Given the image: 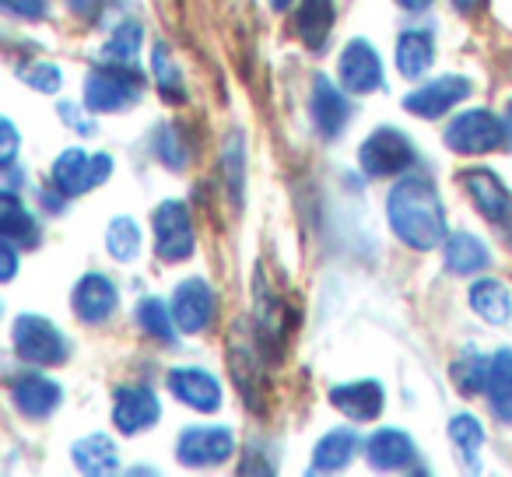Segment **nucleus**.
<instances>
[{
    "mask_svg": "<svg viewBox=\"0 0 512 477\" xmlns=\"http://www.w3.org/2000/svg\"><path fill=\"white\" fill-rule=\"evenodd\" d=\"M386 218L400 243L411 250H435L446 243V211L428 176H404L386 197Z\"/></svg>",
    "mask_w": 512,
    "mask_h": 477,
    "instance_id": "nucleus-1",
    "label": "nucleus"
},
{
    "mask_svg": "<svg viewBox=\"0 0 512 477\" xmlns=\"http://www.w3.org/2000/svg\"><path fill=\"white\" fill-rule=\"evenodd\" d=\"M144 74L134 64H102L92 67L85 78V106L95 113H120L141 102Z\"/></svg>",
    "mask_w": 512,
    "mask_h": 477,
    "instance_id": "nucleus-2",
    "label": "nucleus"
},
{
    "mask_svg": "<svg viewBox=\"0 0 512 477\" xmlns=\"http://www.w3.org/2000/svg\"><path fill=\"white\" fill-rule=\"evenodd\" d=\"M509 141L505 123L488 109H467L446 127V144L456 155H488V151L502 148Z\"/></svg>",
    "mask_w": 512,
    "mask_h": 477,
    "instance_id": "nucleus-3",
    "label": "nucleus"
},
{
    "mask_svg": "<svg viewBox=\"0 0 512 477\" xmlns=\"http://www.w3.org/2000/svg\"><path fill=\"white\" fill-rule=\"evenodd\" d=\"M15 351L32 365H60L67 362V341L57 327H53L46 316H36V313H25L15 320Z\"/></svg>",
    "mask_w": 512,
    "mask_h": 477,
    "instance_id": "nucleus-4",
    "label": "nucleus"
},
{
    "mask_svg": "<svg viewBox=\"0 0 512 477\" xmlns=\"http://www.w3.org/2000/svg\"><path fill=\"white\" fill-rule=\"evenodd\" d=\"M358 162L369 172L372 179H386V176H400L404 169H411L414 162V148L400 130L393 127H379L376 134H369L358 148Z\"/></svg>",
    "mask_w": 512,
    "mask_h": 477,
    "instance_id": "nucleus-5",
    "label": "nucleus"
},
{
    "mask_svg": "<svg viewBox=\"0 0 512 477\" xmlns=\"http://www.w3.org/2000/svg\"><path fill=\"white\" fill-rule=\"evenodd\" d=\"M197 250V239H193V221L179 200H165L155 211V253L165 264H179V260H190Z\"/></svg>",
    "mask_w": 512,
    "mask_h": 477,
    "instance_id": "nucleus-6",
    "label": "nucleus"
},
{
    "mask_svg": "<svg viewBox=\"0 0 512 477\" xmlns=\"http://www.w3.org/2000/svg\"><path fill=\"white\" fill-rule=\"evenodd\" d=\"M109 172H113V158L109 155H88L85 148H67L53 162V186L64 197H81L92 186H99Z\"/></svg>",
    "mask_w": 512,
    "mask_h": 477,
    "instance_id": "nucleus-7",
    "label": "nucleus"
},
{
    "mask_svg": "<svg viewBox=\"0 0 512 477\" xmlns=\"http://www.w3.org/2000/svg\"><path fill=\"white\" fill-rule=\"evenodd\" d=\"M235 453V435L225 425L186 428L176 442V456L183 467H218Z\"/></svg>",
    "mask_w": 512,
    "mask_h": 477,
    "instance_id": "nucleus-8",
    "label": "nucleus"
},
{
    "mask_svg": "<svg viewBox=\"0 0 512 477\" xmlns=\"http://www.w3.org/2000/svg\"><path fill=\"white\" fill-rule=\"evenodd\" d=\"M470 92H474L470 78H463V74H446V78H435V81H428V85L414 88L404 99V109L414 116H425V120H439V116H446L453 106H460Z\"/></svg>",
    "mask_w": 512,
    "mask_h": 477,
    "instance_id": "nucleus-9",
    "label": "nucleus"
},
{
    "mask_svg": "<svg viewBox=\"0 0 512 477\" xmlns=\"http://www.w3.org/2000/svg\"><path fill=\"white\" fill-rule=\"evenodd\" d=\"M337 74H341V85L351 95H369L383 85V60H379V53L365 39H351L341 50Z\"/></svg>",
    "mask_w": 512,
    "mask_h": 477,
    "instance_id": "nucleus-10",
    "label": "nucleus"
},
{
    "mask_svg": "<svg viewBox=\"0 0 512 477\" xmlns=\"http://www.w3.org/2000/svg\"><path fill=\"white\" fill-rule=\"evenodd\" d=\"M214 288L204 278H190L176 288L172 295V316H176V327L183 334H200V330L211 327L214 320Z\"/></svg>",
    "mask_w": 512,
    "mask_h": 477,
    "instance_id": "nucleus-11",
    "label": "nucleus"
},
{
    "mask_svg": "<svg viewBox=\"0 0 512 477\" xmlns=\"http://www.w3.org/2000/svg\"><path fill=\"white\" fill-rule=\"evenodd\" d=\"M158 414H162V407H158V397L148 386H120L113 393V425L123 435L148 432L158 421Z\"/></svg>",
    "mask_w": 512,
    "mask_h": 477,
    "instance_id": "nucleus-12",
    "label": "nucleus"
},
{
    "mask_svg": "<svg viewBox=\"0 0 512 477\" xmlns=\"http://www.w3.org/2000/svg\"><path fill=\"white\" fill-rule=\"evenodd\" d=\"M309 116H313V127L320 130L323 137H337L351 120V102L341 88L330 78L316 74L313 81V95H309Z\"/></svg>",
    "mask_w": 512,
    "mask_h": 477,
    "instance_id": "nucleus-13",
    "label": "nucleus"
},
{
    "mask_svg": "<svg viewBox=\"0 0 512 477\" xmlns=\"http://www.w3.org/2000/svg\"><path fill=\"white\" fill-rule=\"evenodd\" d=\"M365 460L376 470H418V449L400 428H379L365 439Z\"/></svg>",
    "mask_w": 512,
    "mask_h": 477,
    "instance_id": "nucleus-14",
    "label": "nucleus"
},
{
    "mask_svg": "<svg viewBox=\"0 0 512 477\" xmlns=\"http://www.w3.org/2000/svg\"><path fill=\"white\" fill-rule=\"evenodd\" d=\"M169 393L190 411H218L221 407V383L207 369H172Z\"/></svg>",
    "mask_w": 512,
    "mask_h": 477,
    "instance_id": "nucleus-15",
    "label": "nucleus"
},
{
    "mask_svg": "<svg viewBox=\"0 0 512 477\" xmlns=\"http://www.w3.org/2000/svg\"><path fill=\"white\" fill-rule=\"evenodd\" d=\"M64 400V390H60L53 379L36 376V372H25V376L11 379V404L25 414V418H50L53 411Z\"/></svg>",
    "mask_w": 512,
    "mask_h": 477,
    "instance_id": "nucleus-16",
    "label": "nucleus"
},
{
    "mask_svg": "<svg viewBox=\"0 0 512 477\" xmlns=\"http://www.w3.org/2000/svg\"><path fill=\"white\" fill-rule=\"evenodd\" d=\"M116 285L106 278V274H85V278L74 285V295H71V306L74 313H78V320L92 323V327H99V323H106L109 316L116 313Z\"/></svg>",
    "mask_w": 512,
    "mask_h": 477,
    "instance_id": "nucleus-17",
    "label": "nucleus"
},
{
    "mask_svg": "<svg viewBox=\"0 0 512 477\" xmlns=\"http://www.w3.org/2000/svg\"><path fill=\"white\" fill-rule=\"evenodd\" d=\"M463 186H467V193L474 197L477 211H481L491 225H509L512 221V193L505 190L491 172H484V169L463 172Z\"/></svg>",
    "mask_w": 512,
    "mask_h": 477,
    "instance_id": "nucleus-18",
    "label": "nucleus"
},
{
    "mask_svg": "<svg viewBox=\"0 0 512 477\" xmlns=\"http://www.w3.org/2000/svg\"><path fill=\"white\" fill-rule=\"evenodd\" d=\"M337 411H344L351 421H372L383 411V386L376 379H358V383H341L330 390Z\"/></svg>",
    "mask_w": 512,
    "mask_h": 477,
    "instance_id": "nucleus-19",
    "label": "nucleus"
},
{
    "mask_svg": "<svg viewBox=\"0 0 512 477\" xmlns=\"http://www.w3.org/2000/svg\"><path fill=\"white\" fill-rule=\"evenodd\" d=\"M334 0H299L295 8V36L309 46V50H323L334 29Z\"/></svg>",
    "mask_w": 512,
    "mask_h": 477,
    "instance_id": "nucleus-20",
    "label": "nucleus"
},
{
    "mask_svg": "<svg viewBox=\"0 0 512 477\" xmlns=\"http://www.w3.org/2000/svg\"><path fill=\"white\" fill-rule=\"evenodd\" d=\"M467 299H470V309H474L484 323H491V327H505V323L512 320V295L502 281H495V278L474 281Z\"/></svg>",
    "mask_w": 512,
    "mask_h": 477,
    "instance_id": "nucleus-21",
    "label": "nucleus"
},
{
    "mask_svg": "<svg viewBox=\"0 0 512 477\" xmlns=\"http://www.w3.org/2000/svg\"><path fill=\"white\" fill-rule=\"evenodd\" d=\"M442 257H446V267L453 274H477V271H484V267H491V250L470 232L446 235Z\"/></svg>",
    "mask_w": 512,
    "mask_h": 477,
    "instance_id": "nucleus-22",
    "label": "nucleus"
},
{
    "mask_svg": "<svg viewBox=\"0 0 512 477\" xmlns=\"http://www.w3.org/2000/svg\"><path fill=\"white\" fill-rule=\"evenodd\" d=\"M362 446L351 428H334L327 432L313 449V474H334V470H344L351 460H355V449Z\"/></svg>",
    "mask_w": 512,
    "mask_h": 477,
    "instance_id": "nucleus-23",
    "label": "nucleus"
},
{
    "mask_svg": "<svg viewBox=\"0 0 512 477\" xmlns=\"http://www.w3.org/2000/svg\"><path fill=\"white\" fill-rule=\"evenodd\" d=\"M0 235L15 246H39V225L29 211L15 200V190H4L0 197Z\"/></svg>",
    "mask_w": 512,
    "mask_h": 477,
    "instance_id": "nucleus-24",
    "label": "nucleus"
},
{
    "mask_svg": "<svg viewBox=\"0 0 512 477\" xmlns=\"http://www.w3.org/2000/svg\"><path fill=\"white\" fill-rule=\"evenodd\" d=\"M151 151L155 158L172 172H183L193 158V144H190V134H186L179 123H162V127L151 134Z\"/></svg>",
    "mask_w": 512,
    "mask_h": 477,
    "instance_id": "nucleus-25",
    "label": "nucleus"
},
{
    "mask_svg": "<svg viewBox=\"0 0 512 477\" xmlns=\"http://www.w3.org/2000/svg\"><path fill=\"white\" fill-rule=\"evenodd\" d=\"M71 460L81 474H113L116 470V446H113V439L102 435V432L85 435V439L74 442Z\"/></svg>",
    "mask_w": 512,
    "mask_h": 477,
    "instance_id": "nucleus-26",
    "label": "nucleus"
},
{
    "mask_svg": "<svg viewBox=\"0 0 512 477\" xmlns=\"http://www.w3.org/2000/svg\"><path fill=\"white\" fill-rule=\"evenodd\" d=\"M435 64V43L428 32L421 29H407L397 43V67L404 78H421L428 74V67Z\"/></svg>",
    "mask_w": 512,
    "mask_h": 477,
    "instance_id": "nucleus-27",
    "label": "nucleus"
},
{
    "mask_svg": "<svg viewBox=\"0 0 512 477\" xmlns=\"http://www.w3.org/2000/svg\"><path fill=\"white\" fill-rule=\"evenodd\" d=\"M449 376H453L456 390L463 393V397H477V393L488 390V379H491V358L481 355L477 348H467L456 355L453 369H449Z\"/></svg>",
    "mask_w": 512,
    "mask_h": 477,
    "instance_id": "nucleus-28",
    "label": "nucleus"
},
{
    "mask_svg": "<svg viewBox=\"0 0 512 477\" xmlns=\"http://www.w3.org/2000/svg\"><path fill=\"white\" fill-rule=\"evenodd\" d=\"M488 400H491L495 418L512 421V348H502L491 355Z\"/></svg>",
    "mask_w": 512,
    "mask_h": 477,
    "instance_id": "nucleus-29",
    "label": "nucleus"
},
{
    "mask_svg": "<svg viewBox=\"0 0 512 477\" xmlns=\"http://www.w3.org/2000/svg\"><path fill=\"white\" fill-rule=\"evenodd\" d=\"M134 316H137V327H141L148 337H155V341H162V344H176V334H179L176 316H172V309L165 306L162 299H151V295L141 299L134 309Z\"/></svg>",
    "mask_w": 512,
    "mask_h": 477,
    "instance_id": "nucleus-30",
    "label": "nucleus"
},
{
    "mask_svg": "<svg viewBox=\"0 0 512 477\" xmlns=\"http://www.w3.org/2000/svg\"><path fill=\"white\" fill-rule=\"evenodd\" d=\"M449 442L456 446V456L463 460L467 470H477V453L484 446V425L474 418V414H456L449 421Z\"/></svg>",
    "mask_w": 512,
    "mask_h": 477,
    "instance_id": "nucleus-31",
    "label": "nucleus"
},
{
    "mask_svg": "<svg viewBox=\"0 0 512 477\" xmlns=\"http://www.w3.org/2000/svg\"><path fill=\"white\" fill-rule=\"evenodd\" d=\"M106 250L113 253V260L120 264H134L141 257V228L134 218H113L106 232Z\"/></svg>",
    "mask_w": 512,
    "mask_h": 477,
    "instance_id": "nucleus-32",
    "label": "nucleus"
},
{
    "mask_svg": "<svg viewBox=\"0 0 512 477\" xmlns=\"http://www.w3.org/2000/svg\"><path fill=\"white\" fill-rule=\"evenodd\" d=\"M151 67H155V81H158L162 99L165 102H186L183 74H179V67L172 64V57L165 53V46H155V53H151Z\"/></svg>",
    "mask_w": 512,
    "mask_h": 477,
    "instance_id": "nucleus-33",
    "label": "nucleus"
},
{
    "mask_svg": "<svg viewBox=\"0 0 512 477\" xmlns=\"http://www.w3.org/2000/svg\"><path fill=\"white\" fill-rule=\"evenodd\" d=\"M141 43H144V29L137 22H123L120 29H113L106 43V57L116 60V64H134L137 53H141Z\"/></svg>",
    "mask_w": 512,
    "mask_h": 477,
    "instance_id": "nucleus-34",
    "label": "nucleus"
},
{
    "mask_svg": "<svg viewBox=\"0 0 512 477\" xmlns=\"http://www.w3.org/2000/svg\"><path fill=\"white\" fill-rule=\"evenodd\" d=\"M18 78L43 95L60 92V85H64V74H60L57 64H22L18 67Z\"/></svg>",
    "mask_w": 512,
    "mask_h": 477,
    "instance_id": "nucleus-35",
    "label": "nucleus"
},
{
    "mask_svg": "<svg viewBox=\"0 0 512 477\" xmlns=\"http://www.w3.org/2000/svg\"><path fill=\"white\" fill-rule=\"evenodd\" d=\"M0 8L15 18H29V22H39L46 15V0H0Z\"/></svg>",
    "mask_w": 512,
    "mask_h": 477,
    "instance_id": "nucleus-36",
    "label": "nucleus"
},
{
    "mask_svg": "<svg viewBox=\"0 0 512 477\" xmlns=\"http://www.w3.org/2000/svg\"><path fill=\"white\" fill-rule=\"evenodd\" d=\"M60 116L67 120V127L78 130V134H95V123L88 120V116L78 113V106L74 102H60Z\"/></svg>",
    "mask_w": 512,
    "mask_h": 477,
    "instance_id": "nucleus-37",
    "label": "nucleus"
},
{
    "mask_svg": "<svg viewBox=\"0 0 512 477\" xmlns=\"http://www.w3.org/2000/svg\"><path fill=\"white\" fill-rule=\"evenodd\" d=\"M0 134H4V155H0V162L11 169V162H15V155H18V130H15V123L0 120Z\"/></svg>",
    "mask_w": 512,
    "mask_h": 477,
    "instance_id": "nucleus-38",
    "label": "nucleus"
},
{
    "mask_svg": "<svg viewBox=\"0 0 512 477\" xmlns=\"http://www.w3.org/2000/svg\"><path fill=\"white\" fill-rule=\"evenodd\" d=\"M0 260H4V271H0V278L11 281L18 271V246L8 243V239H0Z\"/></svg>",
    "mask_w": 512,
    "mask_h": 477,
    "instance_id": "nucleus-39",
    "label": "nucleus"
},
{
    "mask_svg": "<svg viewBox=\"0 0 512 477\" xmlns=\"http://www.w3.org/2000/svg\"><path fill=\"white\" fill-rule=\"evenodd\" d=\"M71 8L78 11V15H99L102 0H71Z\"/></svg>",
    "mask_w": 512,
    "mask_h": 477,
    "instance_id": "nucleus-40",
    "label": "nucleus"
},
{
    "mask_svg": "<svg viewBox=\"0 0 512 477\" xmlns=\"http://www.w3.org/2000/svg\"><path fill=\"white\" fill-rule=\"evenodd\" d=\"M397 4H400L404 11H428V8L435 4V0H397Z\"/></svg>",
    "mask_w": 512,
    "mask_h": 477,
    "instance_id": "nucleus-41",
    "label": "nucleus"
},
{
    "mask_svg": "<svg viewBox=\"0 0 512 477\" xmlns=\"http://www.w3.org/2000/svg\"><path fill=\"white\" fill-rule=\"evenodd\" d=\"M449 4H453L460 15H470V11H477V4H481V0H449Z\"/></svg>",
    "mask_w": 512,
    "mask_h": 477,
    "instance_id": "nucleus-42",
    "label": "nucleus"
},
{
    "mask_svg": "<svg viewBox=\"0 0 512 477\" xmlns=\"http://www.w3.org/2000/svg\"><path fill=\"white\" fill-rule=\"evenodd\" d=\"M502 123H505V134H509V144H512V99L505 102V116H502Z\"/></svg>",
    "mask_w": 512,
    "mask_h": 477,
    "instance_id": "nucleus-43",
    "label": "nucleus"
},
{
    "mask_svg": "<svg viewBox=\"0 0 512 477\" xmlns=\"http://www.w3.org/2000/svg\"><path fill=\"white\" fill-rule=\"evenodd\" d=\"M292 4H295V0H271V8H274V11H288Z\"/></svg>",
    "mask_w": 512,
    "mask_h": 477,
    "instance_id": "nucleus-44",
    "label": "nucleus"
}]
</instances>
